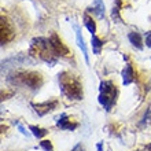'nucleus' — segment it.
Returning a JSON list of instances; mask_svg holds the SVG:
<instances>
[{"label": "nucleus", "instance_id": "39448f33", "mask_svg": "<svg viewBox=\"0 0 151 151\" xmlns=\"http://www.w3.org/2000/svg\"><path fill=\"white\" fill-rule=\"evenodd\" d=\"M50 43H51L52 50L55 51L56 56H68L70 54L69 48L62 43V40L59 39V36L56 33H52L51 36H50Z\"/></svg>", "mask_w": 151, "mask_h": 151}, {"label": "nucleus", "instance_id": "f257e3e1", "mask_svg": "<svg viewBox=\"0 0 151 151\" xmlns=\"http://www.w3.org/2000/svg\"><path fill=\"white\" fill-rule=\"evenodd\" d=\"M60 91L65 96H68L72 100H81L83 99V84L78 77L68 72H62L58 74Z\"/></svg>", "mask_w": 151, "mask_h": 151}, {"label": "nucleus", "instance_id": "dca6fc26", "mask_svg": "<svg viewBox=\"0 0 151 151\" xmlns=\"http://www.w3.org/2000/svg\"><path fill=\"white\" fill-rule=\"evenodd\" d=\"M40 147L43 148L44 151H54L52 143L50 140H41V142H40Z\"/></svg>", "mask_w": 151, "mask_h": 151}, {"label": "nucleus", "instance_id": "20e7f679", "mask_svg": "<svg viewBox=\"0 0 151 151\" xmlns=\"http://www.w3.org/2000/svg\"><path fill=\"white\" fill-rule=\"evenodd\" d=\"M14 83L21 84L24 87H28L30 89H39L43 84V77L39 73H33V72H21L17 73L14 77Z\"/></svg>", "mask_w": 151, "mask_h": 151}, {"label": "nucleus", "instance_id": "1a4fd4ad", "mask_svg": "<svg viewBox=\"0 0 151 151\" xmlns=\"http://www.w3.org/2000/svg\"><path fill=\"white\" fill-rule=\"evenodd\" d=\"M74 29H76V39H77V44H78V47L81 48V51H83L84 58H85V60H87V63H89V58H88V50H87V45H85V43H84V37H83V35H81V29H80L77 25H74Z\"/></svg>", "mask_w": 151, "mask_h": 151}, {"label": "nucleus", "instance_id": "7ed1b4c3", "mask_svg": "<svg viewBox=\"0 0 151 151\" xmlns=\"http://www.w3.org/2000/svg\"><path fill=\"white\" fill-rule=\"evenodd\" d=\"M99 91V103L103 106L106 111H110L117 100V95H118L117 88L111 81H102Z\"/></svg>", "mask_w": 151, "mask_h": 151}, {"label": "nucleus", "instance_id": "412c9836", "mask_svg": "<svg viewBox=\"0 0 151 151\" xmlns=\"http://www.w3.org/2000/svg\"><path fill=\"white\" fill-rule=\"evenodd\" d=\"M147 148H148V150H151V144H150V146H148V147H147Z\"/></svg>", "mask_w": 151, "mask_h": 151}, {"label": "nucleus", "instance_id": "9b49d317", "mask_svg": "<svg viewBox=\"0 0 151 151\" xmlns=\"http://www.w3.org/2000/svg\"><path fill=\"white\" fill-rule=\"evenodd\" d=\"M128 39H129V41L132 43V45L133 47H136L137 50H143V41H142V36H140L139 33L136 32H132L128 35Z\"/></svg>", "mask_w": 151, "mask_h": 151}, {"label": "nucleus", "instance_id": "9d476101", "mask_svg": "<svg viewBox=\"0 0 151 151\" xmlns=\"http://www.w3.org/2000/svg\"><path fill=\"white\" fill-rule=\"evenodd\" d=\"M133 80H135L133 68L128 63L127 66H125V69L122 70V83H124V85H129V84L133 83Z\"/></svg>", "mask_w": 151, "mask_h": 151}, {"label": "nucleus", "instance_id": "2eb2a0df", "mask_svg": "<svg viewBox=\"0 0 151 151\" xmlns=\"http://www.w3.org/2000/svg\"><path fill=\"white\" fill-rule=\"evenodd\" d=\"M93 12H96L100 18L104 17V4L102 0H95V3H93Z\"/></svg>", "mask_w": 151, "mask_h": 151}, {"label": "nucleus", "instance_id": "f8f14e48", "mask_svg": "<svg viewBox=\"0 0 151 151\" xmlns=\"http://www.w3.org/2000/svg\"><path fill=\"white\" fill-rule=\"evenodd\" d=\"M91 45H92V52H93L95 55H99L100 51H102V48H103V41H102L99 37H96L95 35H92Z\"/></svg>", "mask_w": 151, "mask_h": 151}, {"label": "nucleus", "instance_id": "4468645a", "mask_svg": "<svg viewBox=\"0 0 151 151\" xmlns=\"http://www.w3.org/2000/svg\"><path fill=\"white\" fill-rule=\"evenodd\" d=\"M29 129L32 131V133L35 136H36L37 139H41V137H44V136L48 133L47 129H43V128H39L36 127V125H29Z\"/></svg>", "mask_w": 151, "mask_h": 151}, {"label": "nucleus", "instance_id": "f3484780", "mask_svg": "<svg viewBox=\"0 0 151 151\" xmlns=\"http://www.w3.org/2000/svg\"><path fill=\"white\" fill-rule=\"evenodd\" d=\"M151 121V107L147 110V113H146V115H144L143 121H142V125H144V124H148Z\"/></svg>", "mask_w": 151, "mask_h": 151}, {"label": "nucleus", "instance_id": "6ab92c4d", "mask_svg": "<svg viewBox=\"0 0 151 151\" xmlns=\"http://www.w3.org/2000/svg\"><path fill=\"white\" fill-rule=\"evenodd\" d=\"M72 151H84V147H83V144H77L74 148H73Z\"/></svg>", "mask_w": 151, "mask_h": 151}, {"label": "nucleus", "instance_id": "aec40b11", "mask_svg": "<svg viewBox=\"0 0 151 151\" xmlns=\"http://www.w3.org/2000/svg\"><path fill=\"white\" fill-rule=\"evenodd\" d=\"M98 151H103V143H98Z\"/></svg>", "mask_w": 151, "mask_h": 151}, {"label": "nucleus", "instance_id": "a211bd4d", "mask_svg": "<svg viewBox=\"0 0 151 151\" xmlns=\"http://www.w3.org/2000/svg\"><path fill=\"white\" fill-rule=\"evenodd\" d=\"M146 45H147L148 48H151V32L146 33Z\"/></svg>", "mask_w": 151, "mask_h": 151}, {"label": "nucleus", "instance_id": "f03ea898", "mask_svg": "<svg viewBox=\"0 0 151 151\" xmlns=\"http://www.w3.org/2000/svg\"><path fill=\"white\" fill-rule=\"evenodd\" d=\"M30 55L36 56L39 59L44 60L50 63L51 66L56 63L58 60V56H56L55 51L52 50V45L50 43V39H45V37H37V39H33L32 45H30Z\"/></svg>", "mask_w": 151, "mask_h": 151}, {"label": "nucleus", "instance_id": "ddd939ff", "mask_svg": "<svg viewBox=\"0 0 151 151\" xmlns=\"http://www.w3.org/2000/svg\"><path fill=\"white\" fill-rule=\"evenodd\" d=\"M84 25H85V28L88 29V32L91 33V35H95L96 33V24L89 15H84Z\"/></svg>", "mask_w": 151, "mask_h": 151}, {"label": "nucleus", "instance_id": "6e6552de", "mask_svg": "<svg viewBox=\"0 0 151 151\" xmlns=\"http://www.w3.org/2000/svg\"><path fill=\"white\" fill-rule=\"evenodd\" d=\"M56 127L59 128V129H63V131H74L76 128L78 127V124H77V122H72L68 115L62 114V115H60V118L56 121Z\"/></svg>", "mask_w": 151, "mask_h": 151}, {"label": "nucleus", "instance_id": "423d86ee", "mask_svg": "<svg viewBox=\"0 0 151 151\" xmlns=\"http://www.w3.org/2000/svg\"><path fill=\"white\" fill-rule=\"evenodd\" d=\"M15 36V33H14V28H12V25L10 24V21L7 18H1V44H7L8 41H11Z\"/></svg>", "mask_w": 151, "mask_h": 151}, {"label": "nucleus", "instance_id": "0eeeda50", "mask_svg": "<svg viewBox=\"0 0 151 151\" xmlns=\"http://www.w3.org/2000/svg\"><path fill=\"white\" fill-rule=\"evenodd\" d=\"M32 106L35 107V111H36L40 117H43V115H45L47 113H51L52 110L58 106V100L44 102V103H37V104H32Z\"/></svg>", "mask_w": 151, "mask_h": 151}]
</instances>
